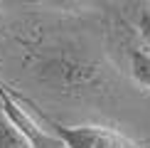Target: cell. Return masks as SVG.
<instances>
[{"instance_id": "1", "label": "cell", "mask_w": 150, "mask_h": 148, "mask_svg": "<svg viewBox=\"0 0 150 148\" xmlns=\"http://www.w3.org/2000/svg\"><path fill=\"white\" fill-rule=\"evenodd\" d=\"M27 72L37 86L59 99L103 94L111 84L108 64L76 45H42L32 49Z\"/></svg>"}, {"instance_id": "2", "label": "cell", "mask_w": 150, "mask_h": 148, "mask_svg": "<svg viewBox=\"0 0 150 148\" xmlns=\"http://www.w3.org/2000/svg\"><path fill=\"white\" fill-rule=\"evenodd\" d=\"M42 126L57 136L64 148H140L130 138H126L123 133H118L108 126H93V123L64 126V123H57L52 119H45Z\"/></svg>"}, {"instance_id": "3", "label": "cell", "mask_w": 150, "mask_h": 148, "mask_svg": "<svg viewBox=\"0 0 150 148\" xmlns=\"http://www.w3.org/2000/svg\"><path fill=\"white\" fill-rule=\"evenodd\" d=\"M0 106H3V116L22 133V138L30 143V148H64L62 141L54 133H49L47 128L35 119V114H30V111L25 109L8 91V86L3 82H0Z\"/></svg>"}, {"instance_id": "4", "label": "cell", "mask_w": 150, "mask_h": 148, "mask_svg": "<svg viewBox=\"0 0 150 148\" xmlns=\"http://www.w3.org/2000/svg\"><path fill=\"white\" fill-rule=\"evenodd\" d=\"M128 74L138 89L150 94V49L143 45H128Z\"/></svg>"}, {"instance_id": "5", "label": "cell", "mask_w": 150, "mask_h": 148, "mask_svg": "<svg viewBox=\"0 0 150 148\" xmlns=\"http://www.w3.org/2000/svg\"><path fill=\"white\" fill-rule=\"evenodd\" d=\"M0 148H30V143L22 138V133L3 114H0Z\"/></svg>"}, {"instance_id": "6", "label": "cell", "mask_w": 150, "mask_h": 148, "mask_svg": "<svg viewBox=\"0 0 150 148\" xmlns=\"http://www.w3.org/2000/svg\"><path fill=\"white\" fill-rule=\"evenodd\" d=\"M130 20H133V27H135V32H138V37L143 40V47L150 49V3L138 5Z\"/></svg>"}]
</instances>
